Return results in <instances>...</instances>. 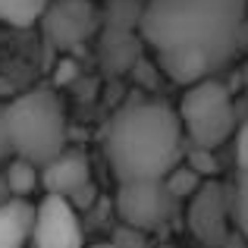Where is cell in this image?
Instances as JSON below:
<instances>
[{
  "instance_id": "4",
  "label": "cell",
  "mask_w": 248,
  "mask_h": 248,
  "mask_svg": "<svg viewBox=\"0 0 248 248\" xmlns=\"http://www.w3.org/2000/svg\"><path fill=\"white\" fill-rule=\"evenodd\" d=\"M176 113L182 120L186 141H192L195 148H204V151H214L236 129L232 97L214 76L186 85V94H182V104Z\"/></svg>"
},
{
  "instance_id": "9",
  "label": "cell",
  "mask_w": 248,
  "mask_h": 248,
  "mask_svg": "<svg viewBox=\"0 0 248 248\" xmlns=\"http://www.w3.org/2000/svg\"><path fill=\"white\" fill-rule=\"evenodd\" d=\"M41 186L44 192L63 195V198H69L76 204L88 192V160H85V154L63 148L57 157H50L41 167Z\"/></svg>"
},
{
  "instance_id": "11",
  "label": "cell",
  "mask_w": 248,
  "mask_h": 248,
  "mask_svg": "<svg viewBox=\"0 0 248 248\" xmlns=\"http://www.w3.org/2000/svg\"><path fill=\"white\" fill-rule=\"evenodd\" d=\"M3 182H6V192H10V195H16V198H29V195L41 186V167L31 164V160H25V157H16L10 167H6Z\"/></svg>"
},
{
  "instance_id": "2",
  "label": "cell",
  "mask_w": 248,
  "mask_h": 248,
  "mask_svg": "<svg viewBox=\"0 0 248 248\" xmlns=\"http://www.w3.org/2000/svg\"><path fill=\"white\" fill-rule=\"evenodd\" d=\"M104 154L116 182L164 179L186 160L182 120L170 104L132 101L107 123Z\"/></svg>"
},
{
  "instance_id": "7",
  "label": "cell",
  "mask_w": 248,
  "mask_h": 248,
  "mask_svg": "<svg viewBox=\"0 0 248 248\" xmlns=\"http://www.w3.org/2000/svg\"><path fill=\"white\" fill-rule=\"evenodd\" d=\"M31 245L35 248H82V223L76 204L63 195L47 192L35 204V220H31Z\"/></svg>"
},
{
  "instance_id": "3",
  "label": "cell",
  "mask_w": 248,
  "mask_h": 248,
  "mask_svg": "<svg viewBox=\"0 0 248 248\" xmlns=\"http://www.w3.org/2000/svg\"><path fill=\"white\" fill-rule=\"evenodd\" d=\"M3 129L10 151L38 167L66 148V113L50 88H35L3 107Z\"/></svg>"
},
{
  "instance_id": "10",
  "label": "cell",
  "mask_w": 248,
  "mask_h": 248,
  "mask_svg": "<svg viewBox=\"0 0 248 248\" xmlns=\"http://www.w3.org/2000/svg\"><path fill=\"white\" fill-rule=\"evenodd\" d=\"M35 204L29 198H10L0 201V248H22L31 236Z\"/></svg>"
},
{
  "instance_id": "8",
  "label": "cell",
  "mask_w": 248,
  "mask_h": 248,
  "mask_svg": "<svg viewBox=\"0 0 248 248\" xmlns=\"http://www.w3.org/2000/svg\"><path fill=\"white\" fill-rule=\"evenodd\" d=\"M44 29L57 44L69 47L79 44L91 35L94 29V13H91L88 0H60V3H47L44 10Z\"/></svg>"
},
{
  "instance_id": "5",
  "label": "cell",
  "mask_w": 248,
  "mask_h": 248,
  "mask_svg": "<svg viewBox=\"0 0 248 248\" xmlns=\"http://www.w3.org/2000/svg\"><path fill=\"white\" fill-rule=\"evenodd\" d=\"M173 195L164 179H129L116 188V211L126 230L154 232L173 214Z\"/></svg>"
},
{
  "instance_id": "12",
  "label": "cell",
  "mask_w": 248,
  "mask_h": 248,
  "mask_svg": "<svg viewBox=\"0 0 248 248\" xmlns=\"http://www.w3.org/2000/svg\"><path fill=\"white\" fill-rule=\"evenodd\" d=\"M50 0H0V22L13 29H29L44 16Z\"/></svg>"
},
{
  "instance_id": "1",
  "label": "cell",
  "mask_w": 248,
  "mask_h": 248,
  "mask_svg": "<svg viewBox=\"0 0 248 248\" xmlns=\"http://www.w3.org/2000/svg\"><path fill=\"white\" fill-rule=\"evenodd\" d=\"M245 16L248 0H145L139 31L170 79L192 85L236 57Z\"/></svg>"
},
{
  "instance_id": "14",
  "label": "cell",
  "mask_w": 248,
  "mask_h": 248,
  "mask_svg": "<svg viewBox=\"0 0 248 248\" xmlns=\"http://www.w3.org/2000/svg\"><path fill=\"white\" fill-rule=\"evenodd\" d=\"M236 164L239 167L248 164V120L239 126V132H236Z\"/></svg>"
},
{
  "instance_id": "6",
  "label": "cell",
  "mask_w": 248,
  "mask_h": 248,
  "mask_svg": "<svg viewBox=\"0 0 248 248\" xmlns=\"http://www.w3.org/2000/svg\"><path fill=\"white\" fill-rule=\"evenodd\" d=\"M188 230L204 248H223L232 220V198L220 182H198L188 195Z\"/></svg>"
},
{
  "instance_id": "15",
  "label": "cell",
  "mask_w": 248,
  "mask_h": 248,
  "mask_svg": "<svg viewBox=\"0 0 248 248\" xmlns=\"http://www.w3.org/2000/svg\"><path fill=\"white\" fill-rule=\"evenodd\" d=\"M85 248V245H82ZM88 248H123V245H116V242H97V245H88Z\"/></svg>"
},
{
  "instance_id": "13",
  "label": "cell",
  "mask_w": 248,
  "mask_h": 248,
  "mask_svg": "<svg viewBox=\"0 0 248 248\" xmlns=\"http://www.w3.org/2000/svg\"><path fill=\"white\" fill-rule=\"evenodd\" d=\"M232 220L236 226L242 230V236L248 239V164L239 167V176H236V188H232Z\"/></svg>"
}]
</instances>
